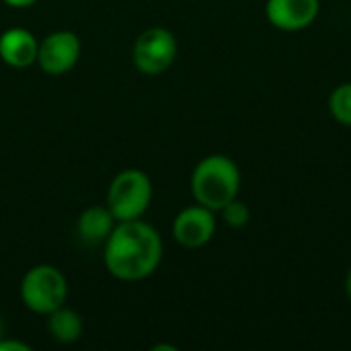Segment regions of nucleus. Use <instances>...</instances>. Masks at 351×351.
I'll list each match as a JSON object with an SVG mask.
<instances>
[{"mask_svg":"<svg viewBox=\"0 0 351 351\" xmlns=\"http://www.w3.org/2000/svg\"><path fill=\"white\" fill-rule=\"evenodd\" d=\"M177 51V37L169 29L150 27L138 35L132 49V60L138 72L146 76H158L173 66Z\"/></svg>","mask_w":351,"mask_h":351,"instance_id":"39448f33","label":"nucleus"},{"mask_svg":"<svg viewBox=\"0 0 351 351\" xmlns=\"http://www.w3.org/2000/svg\"><path fill=\"white\" fill-rule=\"evenodd\" d=\"M115 224H117V220L113 218V214L107 206H90L78 216L76 228L84 243L99 245L109 239Z\"/></svg>","mask_w":351,"mask_h":351,"instance_id":"9d476101","label":"nucleus"},{"mask_svg":"<svg viewBox=\"0 0 351 351\" xmlns=\"http://www.w3.org/2000/svg\"><path fill=\"white\" fill-rule=\"evenodd\" d=\"M21 300L27 311L47 317L68 300L66 276L47 263L33 265L21 280Z\"/></svg>","mask_w":351,"mask_h":351,"instance_id":"7ed1b4c3","label":"nucleus"},{"mask_svg":"<svg viewBox=\"0 0 351 351\" xmlns=\"http://www.w3.org/2000/svg\"><path fill=\"white\" fill-rule=\"evenodd\" d=\"M222 218L230 228H243L249 224L251 220V210L245 202H241L239 197H234L232 202H228L222 210Z\"/></svg>","mask_w":351,"mask_h":351,"instance_id":"ddd939ff","label":"nucleus"},{"mask_svg":"<svg viewBox=\"0 0 351 351\" xmlns=\"http://www.w3.org/2000/svg\"><path fill=\"white\" fill-rule=\"evenodd\" d=\"M319 0H267L265 14L282 31H302L319 16Z\"/></svg>","mask_w":351,"mask_h":351,"instance_id":"6e6552de","label":"nucleus"},{"mask_svg":"<svg viewBox=\"0 0 351 351\" xmlns=\"http://www.w3.org/2000/svg\"><path fill=\"white\" fill-rule=\"evenodd\" d=\"M160 350H169V351H175L177 348H173V346H154L152 351H160Z\"/></svg>","mask_w":351,"mask_h":351,"instance_id":"f3484780","label":"nucleus"},{"mask_svg":"<svg viewBox=\"0 0 351 351\" xmlns=\"http://www.w3.org/2000/svg\"><path fill=\"white\" fill-rule=\"evenodd\" d=\"M160 261L162 239L158 230L142 218L117 222L105 241L103 263L115 280H146L158 269Z\"/></svg>","mask_w":351,"mask_h":351,"instance_id":"f257e3e1","label":"nucleus"},{"mask_svg":"<svg viewBox=\"0 0 351 351\" xmlns=\"http://www.w3.org/2000/svg\"><path fill=\"white\" fill-rule=\"evenodd\" d=\"M346 292H348V298L351 300V267L348 271V278H346Z\"/></svg>","mask_w":351,"mask_h":351,"instance_id":"dca6fc26","label":"nucleus"},{"mask_svg":"<svg viewBox=\"0 0 351 351\" xmlns=\"http://www.w3.org/2000/svg\"><path fill=\"white\" fill-rule=\"evenodd\" d=\"M216 232L214 212L202 204L181 210L173 220V237L185 249H199L212 241Z\"/></svg>","mask_w":351,"mask_h":351,"instance_id":"0eeeda50","label":"nucleus"},{"mask_svg":"<svg viewBox=\"0 0 351 351\" xmlns=\"http://www.w3.org/2000/svg\"><path fill=\"white\" fill-rule=\"evenodd\" d=\"M239 165L224 154H210L197 162L191 173V193L197 204L220 212L228 202L239 197Z\"/></svg>","mask_w":351,"mask_h":351,"instance_id":"f03ea898","label":"nucleus"},{"mask_svg":"<svg viewBox=\"0 0 351 351\" xmlns=\"http://www.w3.org/2000/svg\"><path fill=\"white\" fill-rule=\"evenodd\" d=\"M329 111L341 125L351 128V82H343L333 88L329 97Z\"/></svg>","mask_w":351,"mask_h":351,"instance_id":"f8f14e48","label":"nucleus"},{"mask_svg":"<svg viewBox=\"0 0 351 351\" xmlns=\"http://www.w3.org/2000/svg\"><path fill=\"white\" fill-rule=\"evenodd\" d=\"M82 331H84L82 317L76 311L68 308L66 304L47 315V333L51 335L53 341L62 346L76 343L82 337Z\"/></svg>","mask_w":351,"mask_h":351,"instance_id":"9b49d317","label":"nucleus"},{"mask_svg":"<svg viewBox=\"0 0 351 351\" xmlns=\"http://www.w3.org/2000/svg\"><path fill=\"white\" fill-rule=\"evenodd\" d=\"M0 351H31L29 343H23L19 339H6L2 337L0 339Z\"/></svg>","mask_w":351,"mask_h":351,"instance_id":"4468645a","label":"nucleus"},{"mask_svg":"<svg viewBox=\"0 0 351 351\" xmlns=\"http://www.w3.org/2000/svg\"><path fill=\"white\" fill-rule=\"evenodd\" d=\"M152 202V181L140 169L117 173L107 189V208L117 222L138 220L146 214Z\"/></svg>","mask_w":351,"mask_h":351,"instance_id":"20e7f679","label":"nucleus"},{"mask_svg":"<svg viewBox=\"0 0 351 351\" xmlns=\"http://www.w3.org/2000/svg\"><path fill=\"white\" fill-rule=\"evenodd\" d=\"M2 2L12 6V8H27V6H33L37 0H2Z\"/></svg>","mask_w":351,"mask_h":351,"instance_id":"2eb2a0df","label":"nucleus"},{"mask_svg":"<svg viewBox=\"0 0 351 351\" xmlns=\"http://www.w3.org/2000/svg\"><path fill=\"white\" fill-rule=\"evenodd\" d=\"M80 39L74 31H53L39 41L37 64L49 76L70 72L80 58Z\"/></svg>","mask_w":351,"mask_h":351,"instance_id":"423d86ee","label":"nucleus"},{"mask_svg":"<svg viewBox=\"0 0 351 351\" xmlns=\"http://www.w3.org/2000/svg\"><path fill=\"white\" fill-rule=\"evenodd\" d=\"M39 41L37 37L23 27H10L0 35V60L16 70L37 64Z\"/></svg>","mask_w":351,"mask_h":351,"instance_id":"1a4fd4ad","label":"nucleus"},{"mask_svg":"<svg viewBox=\"0 0 351 351\" xmlns=\"http://www.w3.org/2000/svg\"><path fill=\"white\" fill-rule=\"evenodd\" d=\"M4 337V321H2V317H0V339Z\"/></svg>","mask_w":351,"mask_h":351,"instance_id":"a211bd4d","label":"nucleus"}]
</instances>
